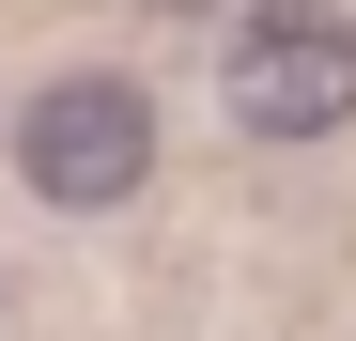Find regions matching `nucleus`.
<instances>
[{
    "label": "nucleus",
    "instance_id": "obj_1",
    "mask_svg": "<svg viewBox=\"0 0 356 341\" xmlns=\"http://www.w3.org/2000/svg\"><path fill=\"white\" fill-rule=\"evenodd\" d=\"M217 93H232L248 140H325V125H356V16H341V0H248L232 47H217Z\"/></svg>",
    "mask_w": 356,
    "mask_h": 341
},
{
    "label": "nucleus",
    "instance_id": "obj_2",
    "mask_svg": "<svg viewBox=\"0 0 356 341\" xmlns=\"http://www.w3.org/2000/svg\"><path fill=\"white\" fill-rule=\"evenodd\" d=\"M16 170H31V202H63V217H108L155 170V93L140 78H47L16 109Z\"/></svg>",
    "mask_w": 356,
    "mask_h": 341
},
{
    "label": "nucleus",
    "instance_id": "obj_3",
    "mask_svg": "<svg viewBox=\"0 0 356 341\" xmlns=\"http://www.w3.org/2000/svg\"><path fill=\"white\" fill-rule=\"evenodd\" d=\"M170 16H202V0H170Z\"/></svg>",
    "mask_w": 356,
    "mask_h": 341
}]
</instances>
